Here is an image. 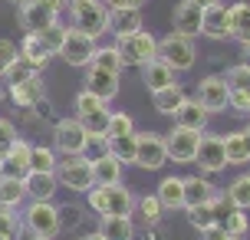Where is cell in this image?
<instances>
[{
  "instance_id": "obj_1",
  "label": "cell",
  "mask_w": 250,
  "mask_h": 240,
  "mask_svg": "<svg viewBox=\"0 0 250 240\" xmlns=\"http://www.w3.org/2000/svg\"><path fill=\"white\" fill-rule=\"evenodd\" d=\"M86 207L96 211L99 217H132L135 211V194L125 184H109V188H92L86 191Z\"/></svg>"
},
{
  "instance_id": "obj_2",
  "label": "cell",
  "mask_w": 250,
  "mask_h": 240,
  "mask_svg": "<svg viewBox=\"0 0 250 240\" xmlns=\"http://www.w3.org/2000/svg\"><path fill=\"white\" fill-rule=\"evenodd\" d=\"M20 220H23V230H30V237L56 240L62 234L60 230V207L53 201H26L20 207Z\"/></svg>"
},
{
  "instance_id": "obj_3",
  "label": "cell",
  "mask_w": 250,
  "mask_h": 240,
  "mask_svg": "<svg viewBox=\"0 0 250 240\" xmlns=\"http://www.w3.org/2000/svg\"><path fill=\"white\" fill-rule=\"evenodd\" d=\"M158 60L165 66H171V73H188L191 66L198 63V46L191 37H181V33H168V37L158 40Z\"/></svg>"
},
{
  "instance_id": "obj_4",
  "label": "cell",
  "mask_w": 250,
  "mask_h": 240,
  "mask_svg": "<svg viewBox=\"0 0 250 240\" xmlns=\"http://www.w3.org/2000/svg\"><path fill=\"white\" fill-rule=\"evenodd\" d=\"M115 53L122 56L125 66H145L148 60L158 56V40L151 37L148 30H135V33H128V37H115Z\"/></svg>"
},
{
  "instance_id": "obj_5",
  "label": "cell",
  "mask_w": 250,
  "mask_h": 240,
  "mask_svg": "<svg viewBox=\"0 0 250 240\" xmlns=\"http://www.w3.org/2000/svg\"><path fill=\"white\" fill-rule=\"evenodd\" d=\"M56 184L66 191H76V194H86L92 188V164H89L86 155H73V158H62L56 164Z\"/></svg>"
},
{
  "instance_id": "obj_6",
  "label": "cell",
  "mask_w": 250,
  "mask_h": 240,
  "mask_svg": "<svg viewBox=\"0 0 250 240\" xmlns=\"http://www.w3.org/2000/svg\"><path fill=\"white\" fill-rule=\"evenodd\" d=\"M109 102L96 99L92 92H79L76 96V122L86 128V135H105V122H109Z\"/></svg>"
},
{
  "instance_id": "obj_7",
  "label": "cell",
  "mask_w": 250,
  "mask_h": 240,
  "mask_svg": "<svg viewBox=\"0 0 250 240\" xmlns=\"http://www.w3.org/2000/svg\"><path fill=\"white\" fill-rule=\"evenodd\" d=\"M86 128L79 125L76 119H56L53 122V152L62 158H73V155H86Z\"/></svg>"
},
{
  "instance_id": "obj_8",
  "label": "cell",
  "mask_w": 250,
  "mask_h": 240,
  "mask_svg": "<svg viewBox=\"0 0 250 240\" xmlns=\"http://www.w3.org/2000/svg\"><path fill=\"white\" fill-rule=\"evenodd\" d=\"M69 13H73V30L92 37L96 43L102 40V33H109V3L105 0H92V3L79 7V10H69Z\"/></svg>"
},
{
  "instance_id": "obj_9",
  "label": "cell",
  "mask_w": 250,
  "mask_h": 240,
  "mask_svg": "<svg viewBox=\"0 0 250 240\" xmlns=\"http://www.w3.org/2000/svg\"><path fill=\"white\" fill-rule=\"evenodd\" d=\"M96 40L86 37V33H79V30H73V26H66V40H62V46L56 56H62L66 60V66H76V69H86L89 63H92V56H96Z\"/></svg>"
},
{
  "instance_id": "obj_10",
  "label": "cell",
  "mask_w": 250,
  "mask_h": 240,
  "mask_svg": "<svg viewBox=\"0 0 250 240\" xmlns=\"http://www.w3.org/2000/svg\"><path fill=\"white\" fill-rule=\"evenodd\" d=\"M135 164L145 171H158L168 164L165 155V139L158 132H135Z\"/></svg>"
},
{
  "instance_id": "obj_11",
  "label": "cell",
  "mask_w": 250,
  "mask_h": 240,
  "mask_svg": "<svg viewBox=\"0 0 250 240\" xmlns=\"http://www.w3.org/2000/svg\"><path fill=\"white\" fill-rule=\"evenodd\" d=\"M204 175H217L224 171L227 161H224V135H214V132H201L198 139V152H194V161Z\"/></svg>"
},
{
  "instance_id": "obj_12",
  "label": "cell",
  "mask_w": 250,
  "mask_h": 240,
  "mask_svg": "<svg viewBox=\"0 0 250 240\" xmlns=\"http://www.w3.org/2000/svg\"><path fill=\"white\" fill-rule=\"evenodd\" d=\"M194 102H198L208 115L224 112V109H227V82H224V76L211 73V76L201 79V82H198V92H194Z\"/></svg>"
},
{
  "instance_id": "obj_13",
  "label": "cell",
  "mask_w": 250,
  "mask_h": 240,
  "mask_svg": "<svg viewBox=\"0 0 250 240\" xmlns=\"http://www.w3.org/2000/svg\"><path fill=\"white\" fill-rule=\"evenodd\" d=\"M165 139V155L175 164H191L194 161V152H198V139L201 132H188V128H171Z\"/></svg>"
},
{
  "instance_id": "obj_14",
  "label": "cell",
  "mask_w": 250,
  "mask_h": 240,
  "mask_svg": "<svg viewBox=\"0 0 250 240\" xmlns=\"http://www.w3.org/2000/svg\"><path fill=\"white\" fill-rule=\"evenodd\" d=\"M17 20H20L23 33H40L50 23H60V13L37 3V0H23V3H17Z\"/></svg>"
},
{
  "instance_id": "obj_15",
  "label": "cell",
  "mask_w": 250,
  "mask_h": 240,
  "mask_svg": "<svg viewBox=\"0 0 250 240\" xmlns=\"http://www.w3.org/2000/svg\"><path fill=\"white\" fill-rule=\"evenodd\" d=\"M7 99H10L17 109H30V105H37L40 99H46V82H43L40 73H33V76L23 79V82L7 86Z\"/></svg>"
},
{
  "instance_id": "obj_16",
  "label": "cell",
  "mask_w": 250,
  "mask_h": 240,
  "mask_svg": "<svg viewBox=\"0 0 250 240\" xmlns=\"http://www.w3.org/2000/svg\"><path fill=\"white\" fill-rule=\"evenodd\" d=\"M119 89H122V76L105 73L99 66H86V92H92L102 102H112L119 96Z\"/></svg>"
},
{
  "instance_id": "obj_17",
  "label": "cell",
  "mask_w": 250,
  "mask_h": 240,
  "mask_svg": "<svg viewBox=\"0 0 250 240\" xmlns=\"http://www.w3.org/2000/svg\"><path fill=\"white\" fill-rule=\"evenodd\" d=\"M201 37L214 40V43L230 40V30H227V7L221 3V0L201 10Z\"/></svg>"
},
{
  "instance_id": "obj_18",
  "label": "cell",
  "mask_w": 250,
  "mask_h": 240,
  "mask_svg": "<svg viewBox=\"0 0 250 240\" xmlns=\"http://www.w3.org/2000/svg\"><path fill=\"white\" fill-rule=\"evenodd\" d=\"M171 26H175V33L181 37H201V7L198 3H191V0H181L175 3V10H171Z\"/></svg>"
},
{
  "instance_id": "obj_19",
  "label": "cell",
  "mask_w": 250,
  "mask_h": 240,
  "mask_svg": "<svg viewBox=\"0 0 250 240\" xmlns=\"http://www.w3.org/2000/svg\"><path fill=\"white\" fill-rule=\"evenodd\" d=\"M89 164H92V184H96V188L122 184L125 164H119L109 152H102V155H96V158H89Z\"/></svg>"
},
{
  "instance_id": "obj_20",
  "label": "cell",
  "mask_w": 250,
  "mask_h": 240,
  "mask_svg": "<svg viewBox=\"0 0 250 240\" xmlns=\"http://www.w3.org/2000/svg\"><path fill=\"white\" fill-rule=\"evenodd\" d=\"M23 191L26 201H53L56 198V175H46V171H26L23 175Z\"/></svg>"
},
{
  "instance_id": "obj_21",
  "label": "cell",
  "mask_w": 250,
  "mask_h": 240,
  "mask_svg": "<svg viewBox=\"0 0 250 240\" xmlns=\"http://www.w3.org/2000/svg\"><path fill=\"white\" fill-rule=\"evenodd\" d=\"M30 141L26 139H17L10 145V152H7V158L0 161V175L3 178H23L26 171H30Z\"/></svg>"
},
{
  "instance_id": "obj_22",
  "label": "cell",
  "mask_w": 250,
  "mask_h": 240,
  "mask_svg": "<svg viewBox=\"0 0 250 240\" xmlns=\"http://www.w3.org/2000/svg\"><path fill=\"white\" fill-rule=\"evenodd\" d=\"M224 161L234 168H244L250 161V132L247 128H234L224 135Z\"/></svg>"
},
{
  "instance_id": "obj_23",
  "label": "cell",
  "mask_w": 250,
  "mask_h": 240,
  "mask_svg": "<svg viewBox=\"0 0 250 240\" xmlns=\"http://www.w3.org/2000/svg\"><path fill=\"white\" fill-rule=\"evenodd\" d=\"M181 194H185V207L204 204L217 194V184L208 175H188V178H181Z\"/></svg>"
},
{
  "instance_id": "obj_24",
  "label": "cell",
  "mask_w": 250,
  "mask_h": 240,
  "mask_svg": "<svg viewBox=\"0 0 250 240\" xmlns=\"http://www.w3.org/2000/svg\"><path fill=\"white\" fill-rule=\"evenodd\" d=\"M142 30V7H109V33L128 37Z\"/></svg>"
},
{
  "instance_id": "obj_25",
  "label": "cell",
  "mask_w": 250,
  "mask_h": 240,
  "mask_svg": "<svg viewBox=\"0 0 250 240\" xmlns=\"http://www.w3.org/2000/svg\"><path fill=\"white\" fill-rule=\"evenodd\" d=\"M171 119H175V128H188V132H208V119H211V115L204 112L194 99H185L175 109V115H171Z\"/></svg>"
},
{
  "instance_id": "obj_26",
  "label": "cell",
  "mask_w": 250,
  "mask_h": 240,
  "mask_svg": "<svg viewBox=\"0 0 250 240\" xmlns=\"http://www.w3.org/2000/svg\"><path fill=\"white\" fill-rule=\"evenodd\" d=\"M138 69H142V82H145V89H148V92H158V89L178 82V73H171V66H165L158 56H155V60H148L145 66H138Z\"/></svg>"
},
{
  "instance_id": "obj_27",
  "label": "cell",
  "mask_w": 250,
  "mask_h": 240,
  "mask_svg": "<svg viewBox=\"0 0 250 240\" xmlns=\"http://www.w3.org/2000/svg\"><path fill=\"white\" fill-rule=\"evenodd\" d=\"M155 198L162 204V211H181L185 207V194H181V178L168 175L158 181V191H155Z\"/></svg>"
},
{
  "instance_id": "obj_28",
  "label": "cell",
  "mask_w": 250,
  "mask_h": 240,
  "mask_svg": "<svg viewBox=\"0 0 250 240\" xmlns=\"http://www.w3.org/2000/svg\"><path fill=\"white\" fill-rule=\"evenodd\" d=\"M185 99H188V92L181 89V82H171V86L151 92V105H155V112H162V115H175V109Z\"/></svg>"
},
{
  "instance_id": "obj_29",
  "label": "cell",
  "mask_w": 250,
  "mask_h": 240,
  "mask_svg": "<svg viewBox=\"0 0 250 240\" xmlns=\"http://www.w3.org/2000/svg\"><path fill=\"white\" fill-rule=\"evenodd\" d=\"M227 30H230V40H250V7L247 3H234L227 7Z\"/></svg>"
},
{
  "instance_id": "obj_30",
  "label": "cell",
  "mask_w": 250,
  "mask_h": 240,
  "mask_svg": "<svg viewBox=\"0 0 250 240\" xmlns=\"http://www.w3.org/2000/svg\"><path fill=\"white\" fill-rule=\"evenodd\" d=\"M99 234L105 240H135V217H102Z\"/></svg>"
},
{
  "instance_id": "obj_31",
  "label": "cell",
  "mask_w": 250,
  "mask_h": 240,
  "mask_svg": "<svg viewBox=\"0 0 250 240\" xmlns=\"http://www.w3.org/2000/svg\"><path fill=\"white\" fill-rule=\"evenodd\" d=\"M17 50H20V60H23L26 66H33L37 73H43V66L50 63V53L37 43V37H33V33H26V37L17 43Z\"/></svg>"
},
{
  "instance_id": "obj_32",
  "label": "cell",
  "mask_w": 250,
  "mask_h": 240,
  "mask_svg": "<svg viewBox=\"0 0 250 240\" xmlns=\"http://www.w3.org/2000/svg\"><path fill=\"white\" fill-rule=\"evenodd\" d=\"M224 198L234 211H247L250 207V175H237L230 184L224 188Z\"/></svg>"
},
{
  "instance_id": "obj_33",
  "label": "cell",
  "mask_w": 250,
  "mask_h": 240,
  "mask_svg": "<svg viewBox=\"0 0 250 240\" xmlns=\"http://www.w3.org/2000/svg\"><path fill=\"white\" fill-rule=\"evenodd\" d=\"M0 204L3 207H23L26 204V191H23V178H3L0 175Z\"/></svg>"
},
{
  "instance_id": "obj_34",
  "label": "cell",
  "mask_w": 250,
  "mask_h": 240,
  "mask_svg": "<svg viewBox=\"0 0 250 240\" xmlns=\"http://www.w3.org/2000/svg\"><path fill=\"white\" fill-rule=\"evenodd\" d=\"M132 214H138V220H142V227H155V224H162V204H158V198L155 194H145V198H135V211Z\"/></svg>"
},
{
  "instance_id": "obj_35",
  "label": "cell",
  "mask_w": 250,
  "mask_h": 240,
  "mask_svg": "<svg viewBox=\"0 0 250 240\" xmlns=\"http://www.w3.org/2000/svg\"><path fill=\"white\" fill-rule=\"evenodd\" d=\"M56 164H60V155L53 152L50 145H33L30 148V171H46V175H53Z\"/></svg>"
},
{
  "instance_id": "obj_36",
  "label": "cell",
  "mask_w": 250,
  "mask_h": 240,
  "mask_svg": "<svg viewBox=\"0 0 250 240\" xmlns=\"http://www.w3.org/2000/svg\"><path fill=\"white\" fill-rule=\"evenodd\" d=\"M109 155L119 164H135V132L119 135V139H109Z\"/></svg>"
},
{
  "instance_id": "obj_37",
  "label": "cell",
  "mask_w": 250,
  "mask_h": 240,
  "mask_svg": "<svg viewBox=\"0 0 250 240\" xmlns=\"http://www.w3.org/2000/svg\"><path fill=\"white\" fill-rule=\"evenodd\" d=\"M89 66H99V69H105V73H115V76L125 73V63H122V56L115 53V46H96V56H92Z\"/></svg>"
},
{
  "instance_id": "obj_38",
  "label": "cell",
  "mask_w": 250,
  "mask_h": 240,
  "mask_svg": "<svg viewBox=\"0 0 250 240\" xmlns=\"http://www.w3.org/2000/svg\"><path fill=\"white\" fill-rule=\"evenodd\" d=\"M33 37H37V43L50 53V56H56L60 46H62V40H66V26L62 23H50L46 30H40V33H33Z\"/></svg>"
},
{
  "instance_id": "obj_39",
  "label": "cell",
  "mask_w": 250,
  "mask_h": 240,
  "mask_svg": "<svg viewBox=\"0 0 250 240\" xmlns=\"http://www.w3.org/2000/svg\"><path fill=\"white\" fill-rule=\"evenodd\" d=\"M0 234L10 237V240L23 237V220H20V211L17 207H3L0 204Z\"/></svg>"
},
{
  "instance_id": "obj_40",
  "label": "cell",
  "mask_w": 250,
  "mask_h": 240,
  "mask_svg": "<svg viewBox=\"0 0 250 240\" xmlns=\"http://www.w3.org/2000/svg\"><path fill=\"white\" fill-rule=\"evenodd\" d=\"M185 211H188V220H191V227H198V230H204V227H211V224H217V217H214V211H211V201L191 204V207H185Z\"/></svg>"
},
{
  "instance_id": "obj_41",
  "label": "cell",
  "mask_w": 250,
  "mask_h": 240,
  "mask_svg": "<svg viewBox=\"0 0 250 240\" xmlns=\"http://www.w3.org/2000/svg\"><path fill=\"white\" fill-rule=\"evenodd\" d=\"M227 109L237 115H250V86H227Z\"/></svg>"
},
{
  "instance_id": "obj_42",
  "label": "cell",
  "mask_w": 250,
  "mask_h": 240,
  "mask_svg": "<svg viewBox=\"0 0 250 240\" xmlns=\"http://www.w3.org/2000/svg\"><path fill=\"white\" fill-rule=\"evenodd\" d=\"M128 132H135L132 115H125V112H109V122H105V139H119V135H128Z\"/></svg>"
},
{
  "instance_id": "obj_43",
  "label": "cell",
  "mask_w": 250,
  "mask_h": 240,
  "mask_svg": "<svg viewBox=\"0 0 250 240\" xmlns=\"http://www.w3.org/2000/svg\"><path fill=\"white\" fill-rule=\"evenodd\" d=\"M83 220H86V214L79 204H60V230H76Z\"/></svg>"
},
{
  "instance_id": "obj_44",
  "label": "cell",
  "mask_w": 250,
  "mask_h": 240,
  "mask_svg": "<svg viewBox=\"0 0 250 240\" xmlns=\"http://www.w3.org/2000/svg\"><path fill=\"white\" fill-rule=\"evenodd\" d=\"M221 224H224L227 237H234V240H244V234H247V214L244 211H230Z\"/></svg>"
},
{
  "instance_id": "obj_45",
  "label": "cell",
  "mask_w": 250,
  "mask_h": 240,
  "mask_svg": "<svg viewBox=\"0 0 250 240\" xmlns=\"http://www.w3.org/2000/svg\"><path fill=\"white\" fill-rule=\"evenodd\" d=\"M20 60V50H17V43L13 40H7V37H0V76L10 69L13 63Z\"/></svg>"
},
{
  "instance_id": "obj_46",
  "label": "cell",
  "mask_w": 250,
  "mask_h": 240,
  "mask_svg": "<svg viewBox=\"0 0 250 240\" xmlns=\"http://www.w3.org/2000/svg\"><path fill=\"white\" fill-rule=\"evenodd\" d=\"M17 139H20V135H17L13 122H10V119H0V161L7 158V152H10V145H13Z\"/></svg>"
},
{
  "instance_id": "obj_47",
  "label": "cell",
  "mask_w": 250,
  "mask_h": 240,
  "mask_svg": "<svg viewBox=\"0 0 250 240\" xmlns=\"http://www.w3.org/2000/svg\"><path fill=\"white\" fill-rule=\"evenodd\" d=\"M224 82H227L230 89H234V86H250V66H247V63L230 66V69L224 73Z\"/></svg>"
},
{
  "instance_id": "obj_48",
  "label": "cell",
  "mask_w": 250,
  "mask_h": 240,
  "mask_svg": "<svg viewBox=\"0 0 250 240\" xmlns=\"http://www.w3.org/2000/svg\"><path fill=\"white\" fill-rule=\"evenodd\" d=\"M201 237H204V240H230V237H227V230H224V224H211V227H204V230H201Z\"/></svg>"
},
{
  "instance_id": "obj_49",
  "label": "cell",
  "mask_w": 250,
  "mask_h": 240,
  "mask_svg": "<svg viewBox=\"0 0 250 240\" xmlns=\"http://www.w3.org/2000/svg\"><path fill=\"white\" fill-rule=\"evenodd\" d=\"M109 7H142L145 0H105Z\"/></svg>"
},
{
  "instance_id": "obj_50",
  "label": "cell",
  "mask_w": 250,
  "mask_h": 240,
  "mask_svg": "<svg viewBox=\"0 0 250 240\" xmlns=\"http://www.w3.org/2000/svg\"><path fill=\"white\" fill-rule=\"evenodd\" d=\"M86 3H92V0H62L66 10H79V7H86Z\"/></svg>"
},
{
  "instance_id": "obj_51",
  "label": "cell",
  "mask_w": 250,
  "mask_h": 240,
  "mask_svg": "<svg viewBox=\"0 0 250 240\" xmlns=\"http://www.w3.org/2000/svg\"><path fill=\"white\" fill-rule=\"evenodd\" d=\"M37 3H43V7H50V10L62 13V0H37Z\"/></svg>"
},
{
  "instance_id": "obj_52",
  "label": "cell",
  "mask_w": 250,
  "mask_h": 240,
  "mask_svg": "<svg viewBox=\"0 0 250 240\" xmlns=\"http://www.w3.org/2000/svg\"><path fill=\"white\" fill-rule=\"evenodd\" d=\"M79 240H105V237H102L99 230H92V234H83V237H79Z\"/></svg>"
},
{
  "instance_id": "obj_53",
  "label": "cell",
  "mask_w": 250,
  "mask_h": 240,
  "mask_svg": "<svg viewBox=\"0 0 250 240\" xmlns=\"http://www.w3.org/2000/svg\"><path fill=\"white\" fill-rule=\"evenodd\" d=\"M191 3H198L201 10H204V7H211V3H217V0H191Z\"/></svg>"
},
{
  "instance_id": "obj_54",
  "label": "cell",
  "mask_w": 250,
  "mask_h": 240,
  "mask_svg": "<svg viewBox=\"0 0 250 240\" xmlns=\"http://www.w3.org/2000/svg\"><path fill=\"white\" fill-rule=\"evenodd\" d=\"M7 99V86H3V82H0V102Z\"/></svg>"
},
{
  "instance_id": "obj_55",
  "label": "cell",
  "mask_w": 250,
  "mask_h": 240,
  "mask_svg": "<svg viewBox=\"0 0 250 240\" xmlns=\"http://www.w3.org/2000/svg\"><path fill=\"white\" fill-rule=\"evenodd\" d=\"M7 3H23V0H7Z\"/></svg>"
},
{
  "instance_id": "obj_56",
  "label": "cell",
  "mask_w": 250,
  "mask_h": 240,
  "mask_svg": "<svg viewBox=\"0 0 250 240\" xmlns=\"http://www.w3.org/2000/svg\"><path fill=\"white\" fill-rule=\"evenodd\" d=\"M0 240H10V237H3V234H0Z\"/></svg>"
},
{
  "instance_id": "obj_57",
  "label": "cell",
  "mask_w": 250,
  "mask_h": 240,
  "mask_svg": "<svg viewBox=\"0 0 250 240\" xmlns=\"http://www.w3.org/2000/svg\"><path fill=\"white\" fill-rule=\"evenodd\" d=\"M33 240H40V237H33Z\"/></svg>"
},
{
  "instance_id": "obj_58",
  "label": "cell",
  "mask_w": 250,
  "mask_h": 240,
  "mask_svg": "<svg viewBox=\"0 0 250 240\" xmlns=\"http://www.w3.org/2000/svg\"><path fill=\"white\" fill-rule=\"evenodd\" d=\"M230 240H234V237H230Z\"/></svg>"
}]
</instances>
